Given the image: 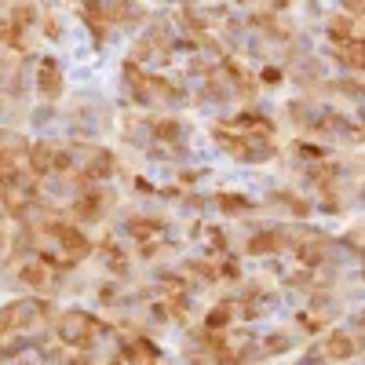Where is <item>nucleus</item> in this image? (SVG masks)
Masks as SVG:
<instances>
[{"mask_svg":"<svg viewBox=\"0 0 365 365\" xmlns=\"http://www.w3.org/2000/svg\"><path fill=\"white\" fill-rule=\"evenodd\" d=\"M227 212H245L249 208V201H241V194H223V201H220Z\"/></svg>","mask_w":365,"mask_h":365,"instance_id":"5","label":"nucleus"},{"mask_svg":"<svg viewBox=\"0 0 365 365\" xmlns=\"http://www.w3.org/2000/svg\"><path fill=\"white\" fill-rule=\"evenodd\" d=\"M37 91L44 99H58L63 96V66L55 58H41L37 63Z\"/></svg>","mask_w":365,"mask_h":365,"instance_id":"2","label":"nucleus"},{"mask_svg":"<svg viewBox=\"0 0 365 365\" xmlns=\"http://www.w3.org/2000/svg\"><path fill=\"white\" fill-rule=\"evenodd\" d=\"M322 351H325L329 358H351V354H358V344L347 336V332H332Z\"/></svg>","mask_w":365,"mask_h":365,"instance_id":"3","label":"nucleus"},{"mask_svg":"<svg viewBox=\"0 0 365 365\" xmlns=\"http://www.w3.org/2000/svg\"><path fill=\"white\" fill-rule=\"evenodd\" d=\"M0 216H4V201H0Z\"/></svg>","mask_w":365,"mask_h":365,"instance_id":"6","label":"nucleus"},{"mask_svg":"<svg viewBox=\"0 0 365 365\" xmlns=\"http://www.w3.org/2000/svg\"><path fill=\"white\" fill-rule=\"evenodd\" d=\"M208 329H220V325H230V307H216L208 318H205Z\"/></svg>","mask_w":365,"mask_h":365,"instance_id":"4","label":"nucleus"},{"mask_svg":"<svg viewBox=\"0 0 365 365\" xmlns=\"http://www.w3.org/2000/svg\"><path fill=\"white\" fill-rule=\"evenodd\" d=\"M55 332H58V340H63V344H70V347H84V351H88L91 344H96L99 332H106V325L96 322L91 314H84V311H66L63 318H58Z\"/></svg>","mask_w":365,"mask_h":365,"instance_id":"1","label":"nucleus"}]
</instances>
